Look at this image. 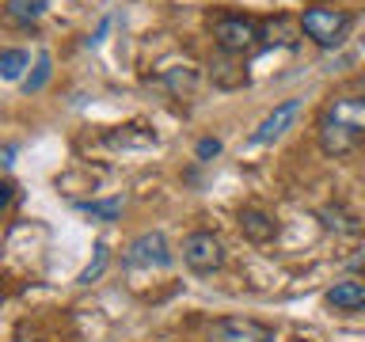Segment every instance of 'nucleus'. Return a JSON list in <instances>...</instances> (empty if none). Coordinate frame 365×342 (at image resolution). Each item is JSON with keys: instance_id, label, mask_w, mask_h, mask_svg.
<instances>
[{"instance_id": "obj_16", "label": "nucleus", "mask_w": 365, "mask_h": 342, "mask_svg": "<svg viewBox=\"0 0 365 342\" xmlns=\"http://www.w3.org/2000/svg\"><path fill=\"white\" fill-rule=\"evenodd\" d=\"M160 84L171 88L175 95H190L194 84H198V73H194V68H187V65H182V68H168V73L160 76Z\"/></svg>"}, {"instance_id": "obj_9", "label": "nucleus", "mask_w": 365, "mask_h": 342, "mask_svg": "<svg viewBox=\"0 0 365 342\" xmlns=\"http://www.w3.org/2000/svg\"><path fill=\"white\" fill-rule=\"evenodd\" d=\"M327 304L335 312H365V281L358 278H342L327 289Z\"/></svg>"}, {"instance_id": "obj_10", "label": "nucleus", "mask_w": 365, "mask_h": 342, "mask_svg": "<svg viewBox=\"0 0 365 342\" xmlns=\"http://www.w3.org/2000/svg\"><path fill=\"white\" fill-rule=\"evenodd\" d=\"M240 232H244L251 244H270V239L278 236V221L251 205V209H240Z\"/></svg>"}, {"instance_id": "obj_21", "label": "nucleus", "mask_w": 365, "mask_h": 342, "mask_svg": "<svg viewBox=\"0 0 365 342\" xmlns=\"http://www.w3.org/2000/svg\"><path fill=\"white\" fill-rule=\"evenodd\" d=\"M11 198H16V182H11V179H0V209H8Z\"/></svg>"}, {"instance_id": "obj_15", "label": "nucleus", "mask_w": 365, "mask_h": 342, "mask_svg": "<svg viewBox=\"0 0 365 342\" xmlns=\"http://www.w3.org/2000/svg\"><path fill=\"white\" fill-rule=\"evenodd\" d=\"M31 68V53L27 50H0V80H19Z\"/></svg>"}, {"instance_id": "obj_6", "label": "nucleus", "mask_w": 365, "mask_h": 342, "mask_svg": "<svg viewBox=\"0 0 365 342\" xmlns=\"http://www.w3.org/2000/svg\"><path fill=\"white\" fill-rule=\"evenodd\" d=\"M210 342H274V327L247 316H225L210 323Z\"/></svg>"}, {"instance_id": "obj_3", "label": "nucleus", "mask_w": 365, "mask_h": 342, "mask_svg": "<svg viewBox=\"0 0 365 342\" xmlns=\"http://www.w3.org/2000/svg\"><path fill=\"white\" fill-rule=\"evenodd\" d=\"M122 266L125 270H168L171 266V247H168L164 232H141L130 247H125Z\"/></svg>"}, {"instance_id": "obj_1", "label": "nucleus", "mask_w": 365, "mask_h": 342, "mask_svg": "<svg viewBox=\"0 0 365 342\" xmlns=\"http://www.w3.org/2000/svg\"><path fill=\"white\" fill-rule=\"evenodd\" d=\"M213 38L221 46V53H232V57H244V53L255 50V46H262L259 23L251 16H232V11L213 19Z\"/></svg>"}, {"instance_id": "obj_17", "label": "nucleus", "mask_w": 365, "mask_h": 342, "mask_svg": "<svg viewBox=\"0 0 365 342\" xmlns=\"http://www.w3.org/2000/svg\"><path fill=\"white\" fill-rule=\"evenodd\" d=\"M122 198H103V202H80V213H88L91 221H118L122 217Z\"/></svg>"}, {"instance_id": "obj_19", "label": "nucleus", "mask_w": 365, "mask_h": 342, "mask_svg": "<svg viewBox=\"0 0 365 342\" xmlns=\"http://www.w3.org/2000/svg\"><path fill=\"white\" fill-rule=\"evenodd\" d=\"M91 251H96V255H91V262H88L84 270H80V278H76L80 285H91V281H99V274L107 270V259H110V251H107V244H103V239H99V244L91 247Z\"/></svg>"}, {"instance_id": "obj_2", "label": "nucleus", "mask_w": 365, "mask_h": 342, "mask_svg": "<svg viewBox=\"0 0 365 342\" xmlns=\"http://www.w3.org/2000/svg\"><path fill=\"white\" fill-rule=\"evenodd\" d=\"M350 16L339 8H308L301 16V31L312 38L316 46H324V50H331V46L342 42V34L350 31Z\"/></svg>"}, {"instance_id": "obj_14", "label": "nucleus", "mask_w": 365, "mask_h": 342, "mask_svg": "<svg viewBox=\"0 0 365 342\" xmlns=\"http://www.w3.org/2000/svg\"><path fill=\"white\" fill-rule=\"evenodd\" d=\"M319 217H324V224L331 228V232H342V236H358V232H361L358 217L346 213L342 205H324V209H319Z\"/></svg>"}, {"instance_id": "obj_20", "label": "nucleus", "mask_w": 365, "mask_h": 342, "mask_svg": "<svg viewBox=\"0 0 365 342\" xmlns=\"http://www.w3.org/2000/svg\"><path fill=\"white\" fill-rule=\"evenodd\" d=\"M194 156H198V160H213V156H221V141H217V137H202L198 148H194Z\"/></svg>"}, {"instance_id": "obj_8", "label": "nucleus", "mask_w": 365, "mask_h": 342, "mask_svg": "<svg viewBox=\"0 0 365 342\" xmlns=\"http://www.w3.org/2000/svg\"><path fill=\"white\" fill-rule=\"evenodd\" d=\"M259 38H262V46H285V50H293L304 38V31H301V19L278 16V19L259 23Z\"/></svg>"}, {"instance_id": "obj_7", "label": "nucleus", "mask_w": 365, "mask_h": 342, "mask_svg": "<svg viewBox=\"0 0 365 342\" xmlns=\"http://www.w3.org/2000/svg\"><path fill=\"white\" fill-rule=\"evenodd\" d=\"M297 114H301V99H285V103H278V107H274L267 118L255 125V133H251L247 141H251V145H274V141H278V137L293 125Z\"/></svg>"}, {"instance_id": "obj_22", "label": "nucleus", "mask_w": 365, "mask_h": 342, "mask_svg": "<svg viewBox=\"0 0 365 342\" xmlns=\"http://www.w3.org/2000/svg\"><path fill=\"white\" fill-rule=\"evenodd\" d=\"M297 342H304V338H297Z\"/></svg>"}, {"instance_id": "obj_18", "label": "nucleus", "mask_w": 365, "mask_h": 342, "mask_svg": "<svg viewBox=\"0 0 365 342\" xmlns=\"http://www.w3.org/2000/svg\"><path fill=\"white\" fill-rule=\"evenodd\" d=\"M50 73H53V57L42 50V53H38V61H34V73L23 80V91H27V95L42 91V88H46V80H50Z\"/></svg>"}, {"instance_id": "obj_12", "label": "nucleus", "mask_w": 365, "mask_h": 342, "mask_svg": "<svg viewBox=\"0 0 365 342\" xmlns=\"http://www.w3.org/2000/svg\"><path fill=\"white\" fill-rule=\"evenodd\" d=\"M210 76H213L217 88H240V84H247V68H240L232 61V53H225L221 61H213L210 65Z\"/></svg>"}, {"instance_id": "obj_4", "label": "nucleus", "mask_w": 365, "mask_h": 342, "mask_svg": "<svg viewBox=\"0 0 365 342\" xmlns=\"http://www.w3.org/2000/svg\"><path fill=\"white\" fill-rule=\"evenodd\" d=\"M316 125H335V130L365 141V95H339V99H331L327 107L319 110Z\"/></svg>"}, {"instance_id": "obj_11", "label": "nucleus", "mask_w": 365, "mask_h": 342, "mask_svg": "<svg viewBox=\"0 0 365 342\" xmlns=\"http://www.w3.org/2000/svg\"><path fill=\"white\" fill-rule=\"evenodd\" d=\"M107 145L110 148H153L156 145V133L145 130V125H122V130L107 133Z\"/></svg>"}, {"instance_id": "obj_5", "label": "nucleus", "mask_w": 365, "mask_h": 342, "mask_svg": "<svg viewBox=\"0 0 365 342\" xmlns=\"http://www.w3.org/2000/svg\"><path fill=\"white\" fill-rule=\"evenodd\" d=\"M182 262L194 274H213L225 266V244L213 232H190L182 239Z\"/></svg>"}, {"instance_id": "obj_13", "label": "nucleus", "mask_w": 365, "mask_h": 342, "mask_svg": "<svg viewBox=\"0 0 365 342\" xmlns=\"http://www.w3.org/2000/svg\"><path fill=\"white\" fill-rule=\"evenodd\" d=\"M8 19L19 23V27H31V23H38L46 16V0H8L4 4Z\"/></svg>"}]
</instances>
